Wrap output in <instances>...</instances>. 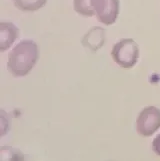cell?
Returning <instances> with one entry per match:
<instances>
[{"instance_id":"obj_1","label":"cell","mask_w":160,"mask_h":161,"mask_svg":"<svg viewBox=\"0 0 160 161\" xmlns=\"http://www.w3.org/2000/svg\"><path fill=\"white\" fill-rule=\"evenodd\" d=\"M38 57L37 44L30 39L22 40L10 52L7 68L14 77L26 76L35 66Z\"/></svg>"},{"instance_id":"obj_2","label":"cell","mask_w":160,"mask_h":161,"mask_svg":"<svg viewBox=\"0 0 160 161\" xmlns=\"http://www.w3.org/2000/svg\"><path fill=\"white\" fill-rule=\"evenodd\" d=\"M111 56L115 63L126 69L132 68L138 62L139 46L132 38H123L114 44Z\"/></svg>"},{"instance_id":"obj_3","label":"cell","mask_w":160,"mask_h":161,"mask_svg":"<svg viewBox=\"0 0 160 161\" xmlns=\"http://www.w3.org/2000/svg\"><path fill=\"white\" fill-rule=\"evenodd\" d=\"M160 128V109L147 106L140 111L136 120V131L142 137H150Z\"/></svg>"},{"instance_id":"obj_4","label":"cell","mask_w":160,"mask_h":161,"mask_svg":"<svg viewBox=\"0 0 160 161\" xmlns=\"http://www.w3.org/2000/svg\"><path fill=\"white\" fill-rule=\"evenodd\" d=\"M99 22L109 26L115 23L119 14V0H91Z\"/></svg>"},{"instance_id":"obj_5","label":"cell","mask_w":160,"mask_h":161,"mask_svg":"<svg viewBox=\"0 0 160 161\" xmlns=\"http://www.w3.org/2000/svg\"><path fill=\"white\" fill-rule=\"evenodd\" d=\"M19 37V29L11 22L0 23V51L4 52Z\"/></svg>"},{"instance_id":"obj_6","label":"cell","mask_w":160,"mask_h":161,"mask_svg":"<svg viewBox=\"0 0 160 161\" xmlns=\"http://www.w3.org/2000/svg\"><path fill=\"white\" fill-rule=\"evenodd\" d=\"M105 43V30L101 27H93L82 39V45L90 49L91 51H97Z\"/></svg>"},{"instance_id":"obj_7","label":"cell","mask_w":160,"mask_h":161,"mask_svg":"<svg viewBox=\"0 0 160 161\" xmlns=\"http://www.w3.org/2000/svg\"><path fill=\"white\" fill-rule=\"evenodd\" d=\"M47 0H13L16 8L21 11H37L46 4Z\"/></svg>"},{"instance_id":"obj_8","label":"cell","mask_w":160,"mask_h":161,"mask_svg":"<svg viewBox=\"0 0 160 161\" xmlns=\"http://www.w3.org/2000/svg\"><path fill=\"white\" fill-rule=\"evenodd\" d=\"M73 7L77 13L84 17H92L95 15L91 0H73Z\"/></svg>"},{"instance_id":"obj_9","label":"cell","mask_w":160,"mask_h":161,"mask_svg":"<svg viewBox=\"0 0 160 161\" xmlns=\"http://www.w3.org/2000/svg\"><path fill=\"white\" fill-rule=\"evenodd\" d=\"M152 149L156 155L160 156V133L154 138V140L152 142Z\"/></svg>"}]
</instances>
